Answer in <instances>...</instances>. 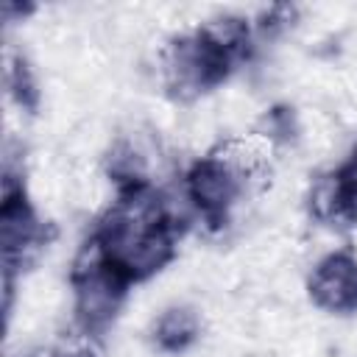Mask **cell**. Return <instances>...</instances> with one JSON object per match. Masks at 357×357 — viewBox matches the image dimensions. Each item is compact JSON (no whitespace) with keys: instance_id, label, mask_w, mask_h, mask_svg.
<instances>
[{"instance_id":"5b68a950","label":"cell","mask_w":357,"mask_h":357,"mask_svg":"<svg viewBox=\"0 0 357 357\" xmlns=\"http://www.w3.org/2000/svg\"><path fill=\"white\" fill-rule=\"evenodd\" d=\"M307 296L324 312H357V257L351 251H335L315 259L307 276Z\"/></svg>"},{"instance_id":"ba28073f","label":"cell","mask_w":357,"mask_h":357,"mask_svg":"<svg viewBox=\"0 0 357 357\" xmlns=\"http://www.w3.org/2000/svg\"><path fill=\"white\" fill-rule=\"evenodd\" d=\"M151 335H153V343L162 351L181 354V351H187L198 340V335H201V315L195 312V307L176 301V304L165 307L153 318Z\"/></svg>"},{"instance_id":"6da1fadb","label":"cell","mask_w":357,"mask_h":357,"mask_svg":"<svg viewBox=\"0 0 357 357\" xmlns=\"http://www.w3.org/2000/svg\"><path fill=\"white\" fill-rule=\"evenodd\" d=\"M109 254V262L128 279L145 282L176 257L178 231L170 223H134L112 215L100 218L95 231Z\"/></svg>"},{"instance_id":"277c9868","label":"cell","mask_w":357,"mask_h":357,"mask_svg":"<svg viewBox=\"0 0 357 357\" xmlns=\"http://www.w3.org/2000/svg\"><path fill=\"white\" fill-rule=\"evenodd\" d=\"M73 284V312L81 329L86 332H100L106 329L126 304V290H128V279L109 262L103 268L70 276Z\"/></svg>"},{"instance_id":"7a4b0ae2","label":"cell","mask_w":357,"mask_h":357,"mask_svg":"<svg viewBox=\"0 0 357 357\" xmlns=\"http://www.w3.org/2000/svg\"><path fill=\"white\" fill-rule=\"evenodd\" d=\"M229 61L218 56L195 31L167 39L156 50V73L162 86L176 100H198L204 92L223 84L229 75Z\"/></svg>"},{"instance_id":"9c48e42d","label":"cell","mask_w":357,"mask_h":357,"mask_svg":"<svg viewBox=\"0 0 357 357\" xmlns=\"http://www.w3.org/2000/svg\"><path fill=\"white\" fill-rule=\"evenodd\" d=\"M354 156H357V148H354Z\"/></svg>"},{"instance_id":"8992f818","label":"cell","mask_w":357,"mask_h":357,"mask_svg":"<svg viewBox=\"0 0 357 357\" xmlns=\"http://www.w3.org/2000/svg\"><path fill=\"white\" fill-rule=\"evenodd\" d=\"M304 201H307L310 218L318 226L340 229V226L357 220V209H354L337 170H324L315 178H310L307 190H304Z\"/></svg>"},{"instance_id":"52a82bcc","label":"cell","mask_w":357,"mask_h":357,"mask_svg":"<svg viewBox=\"0 0 357 357\" xmlns=\"http://www.w3.org/2000/svg\"><path fill=\"white\" fill-rule=\"evenodd\" d=\"M195 33H198L218 56H223L229 64H231L234 59H240V56L248 53L251 36H254L248 17L231 14V11H215V14H209V17L195 28Z\"/></svg>"},{"instance_id":"3957f363","label":"cell","mask_w":357,"mask_h":357,"mask_svg":"<svg viewBox=\"0 0 357 357\" xmlns=\"http://www.w3.org/2000/svg\"><path fill=\"white\" fill-rule=\"evenodd\" d=\"M181 192L190 201L195 220H201L206 229H220L231 220V212L237 209L245 184L215 156L204 153L187 167L181 178Z\"/></svg>"}]
</instances>
